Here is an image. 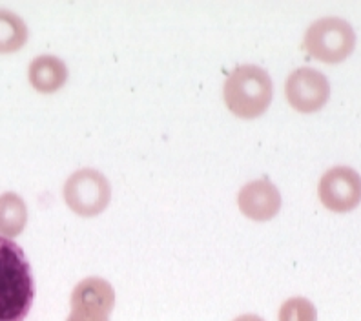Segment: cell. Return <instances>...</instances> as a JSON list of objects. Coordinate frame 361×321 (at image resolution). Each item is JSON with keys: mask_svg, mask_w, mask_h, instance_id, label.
I'll return each mask as SVG.
<instances>
[{"mask_svg": "<svg viewBox=\"0 0 361 321\" xmlns=\"http://www.w3.org/2000/svg\"><path fill=\"white\" fill-rule=\"evenodd\" d=\"M35 281L26 254L0 236V321H24L33 307Z\"/></svg>", "mask_w": 361, "mask_h": 321, "instance_id": "cell-1", "label": "cell"}, {"mask_svg": "<svg viewBox=\"0 0 361 321\" xmlns=\"http://www.w3.org/2000/svg\"><path fill=\"white\" fill-rule=\"evenodd\" d=\"M274 84L269 71L256 64L239 66L226 77L223 97L233 115L241 119H256L269 110Z\"/></svg>", "mask_w": 361, "mask_h": 321, "instance_id": "cell-2", "label": "cell"}, {"mask_svg": "<svg viewBox=\"0 0 361 321\" xmlns=\"http://www.w3.org/2000/svg\"><path fill=\"white\" fill-rule=\"evenodd\" d=\"M356 48L353 26L339 17H325L310 24L305 33V49L326 64L341 62Z\"/></svg>", "mask_w": 361, "mask_h": 321, "instance_id": "cell-3", "label": "cell"}, {"mask_svg": "<svg viewBox=\"0 0 361 321\" xmlns=\"http://www.w3.org/2000/svg\"><path fill=\"white\" fill-rule=\"evenodd\" d=\"M64 201L82 217H93L106 210L111 199V186L99 170L82 168L71 174L62 188Z\"/></svg>", "mask_w": 361, "mask_h": 321, "instance_id": "cell-4", "label": "cell"}, {"mask_svg": "<svg viewBox=\"0 0 361 321\" xmlns=\"http://www.w3.org/2000/svg\"><path fill=\"white\" fill-rule=\"evenodd\" d=\"M285 95L292 108L303 114H312L326 104L331 97V84L322 71L298 68L286 79Z\"/></svg>", "mask_w": 361, "mask_h": 321, "instance_id": "cell-5", "label": "cell"}, {"mask_svg": "<svg viewBox=\"0 0 361 321\" xmlns=\"http://www.w3.org/2000/svg\"><path fill=\"white\" fill-rule=\"evenodd\" d=\"M317 194L329 210H354L361 202V176L348 166L331 168L319 181Z\"/></svg>", "mask_w": 361, "mask_h": 321, "instance_id": "cell-6", "label": "cell"}, {"mask_svg": "<svg viewBox=\"0 0 361 321\" xmlns=\"http://www.w3.org/2000/svg\"><path fill=\"white\" fill-rule=\"evenodd\" d=\"M238 205L248 219L269 221L281 208V194L269 179L250 181L239 190Z\"/></svg>", "mask_w": 361, "mask_h": 321, "instance_id": "cell-7", "label": "cell"}, {"mask_svg": "<svg viewBox=\"0 0 361 321\" xmlns=\"http://www.w3.org/2000/svg\"><path fill=\"white\" fill-rule=\"evenodd\" d=\"M115 305V291L111 283L102 277H86L71 292V308H92L110 314Z\"/></svg>", "mask_w": 361, "mask_h": 321, "instance_id": "cell-8", "label": "cell"}, {"mask_svg": "<svg viewBox=\"0 0 361 321\" xmlns=\"http://www.w3.org/2000/svg\"><path fill=\"white\" fill-rule=\"evenodd\" d=\"M31 86L40 93H55L68 80V66L55 55H39L27 68Z\"/></svg>", "mask_w": 361, "mask_h": 321, "instance_id": "cell-9", "label": "cell"}, {"mask_svg": "<svg viewBox=\"0 0 361 321\" xmlns=\"http://www.w3.org/2000/svg\"><path fill=\"white\" fill-rule=\"evenodd\" d=\"M27 223V208L24 199L15 192L0 195V234L2 238H17Z\"/></svg>", "mask_w": 361, "mask_h": 321, "instance_id": "cell-10", "label": "cell"}, {"mask_svg": "<svg viewBox=\"0 0 361 321\" xmlns=\"http://www.w3.org/2000/svg\"><path fill=\"white\" fill-rule=\"evenodd\" d=\"M26 42V23L13 11L0 8V53L18 52Z\"/></svg>", "mask_w": 361, "mask_h": 321, "instance_id": "cell-11", "label": "cell"}, {"mask_svg": "<svg viewBox=\"0 0 361 321\" xmlns=\"http://www.w3.org/2000/svg\"><path fill=\"white\" fill-rule=\"evenodd\" d=\"M279 321H317L316 307L307 298L295 296L281 305Z\"/></svg>", "mask_w": 361, "mask_h": 321, "instance_id": "cell-12", "label": "cell"}, {"mask_svg": "<svg viewBox=\"0 0 361 321\" xmlns=\"http://www.w3.org/2000/svg\"><path fill=\"white\" fill-rule=\"evenodd\" d=\"M66 321H110V314L88 310V308H71Z\"/></svg>", "mask_w": 361, "mask_h": 321, "instance_id": "cell-13", "label": "cell"}, {"mask_svg": "<svg viewBox=\"0 0 361 321\" xmlns=\"http://www.w3.org/2000/svg\"><path fill=\"white\" fill-rule=\"evenodd\" d=\"M233 321H264L261 316H256V314H243V316L235 317Z\"/></svg>", "mask_w": 361, "mask_h": 321, "instance_id": "cell-14", "label": "cell"}]
</instances>
